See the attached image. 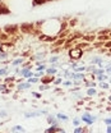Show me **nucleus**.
<instances>
[{
	"label": "nucleus",
	"instance_id": "42",
	"mask_svg": "<svg viewBox=\"0 0 111 133\" xmlns=\"http://www.w3.org/2000/svg\"><path fill=\"white\" fill-rule=\"evenodd\" d=\"M110 40H111V37H110Z\"/></svg>",
	"mask_w": 111,
	"mask_h": 133
},
{
	"label": "nucleus",
	"instance_id": "12",
	"mask_svg": "<svg viewBox=\"0 0 111 133\" xmlns=\"http://www.w3.org/2000/svg\"><path fill=\"white\" fill-rule=\"evenodd\" d=\"M52 1V0H32V5L33 6H38V5H44L45 3Z\"/></svg>",
	"mask_w": 111,
	"mask_h": 133
},
{
	"label": "nucleus",
	"instance_id": "41",
	"mask_svg": "<svg viewBox=\"0 0 111 133\" xmlns=\"http://www.w3.org/2000/svg\"><path fill=\"white\" fill-rule=\"evenodd\" d=\"M0 33H1V30H0Z\"/></svg>",
	"mask_w": 111,
	"mask_h": 133
},
{
	"label": "nucleus",
	"instance_id": "36",
	"mask_svg": "<svg viewBox=\"0 0 111 133\" xmlns=\"http://www.w3.org/2000/svg\"><path fill=\"white\" fill-rule=\"evenodd\" d=\"M105 123L106 124H111V119H105Z\"/></svg>",
	"mask_w": 111,
	"mask_h": 133
},
{
	"label": "nucleus",
	"instance_id": "3",
	"mask_svg": "<svg viewBox=\"0 0 111 133\" xmlns=\"http://www.w3.org/2000/svg\"><path fill=\"white\" fill-rule=\"evenodd\" d=\"M3 31L5 33H8L9 36H16L19 32V26L18 24H8L3 28Z\"/></svg>",
	"mask_w": 111,
	"mask_h": 133
},
{
	"label": "nucleus",
	"instance_id": "29",
	"mask_svg": "<svg viewBox=\"0 0 111 133\" xmlns=\"http://www.w3.org/2000/svg\"><path fill=\"white\" fill-rule=\"evenodd\" d=\"M6 115H8V113H6L5 110H1V111H0V118H5Z\"/></svg>",
	"mask_w": 111,
	"mask_h": 133
},
{
	"label": "nucleus",
	"instance_id": "38",
	"mask_svg": "<svg viewBox=\"0 0 111 133\" xmlns=\"http://www.w3.org/2000/svg\"><path fill=\"white\" fill-rule=\"evenodd\" d=\"M109 100H110V101H111V96H110V97H109Z\"/></svg>",
	"mask_w": 111,
	"mask_h": 133
},
{
	"label": "nucleus",
	"instance_id": "34",
	"mask_svg": "<svg viewBox=\"0 0 111 133\" xmlns=\"http://www.w3.org/2000/svg\"><path fill=\"white\" fill-rule=\"evenodd\" d=\"M101 88H109L106 83H101Z\"/></svg>",
	"mask_w": 111,
	"mask_h": 133
},
{
	"label": "nucleus",
	"instance_id": "5",
	"mask_svg": "<svg viewBox=\"0 0 111 133\" xmlns=\"http://www.w3.org/2000/svg\"><path fill=\"white\" fill-rule=\"evenodd\" d=\"M80 119H82L83 122H86L88 125H89V124H92V123H93V122L96 120L95 116H92L91 114H89V113H84V114L82 115V118H80Z\"/></svg>",
	"mask_w": 111,
	"mask_h": 133
},
{
	"label": "nucleus",
	"instance_id": "35",
	"mask_svg": "<svg viewBox=\"0 0 111 133\" xmlns=\"http://www.w3.org/2000/svg\"><path fill=\"white\" fill-rule=\"evenodd\" d=\"M72 84V82L70 81H66V82H64V86H70Z\"/></svg>",
	"mask_w": 111,
	"mask_h": 133
},
{
	"label": "nucleus",
	"instance_id": "19",
	"mask_svg": "<svg viewBox=\"0 0 111 133\" xmlns=\"http://www.w3.org/2000/svg\"><path fill=\"white\" fill-rule=\"evenodd\" d=\"M87 94H88V96H95L96 94H97V91L95 90V87H91V88H88Z\"/></svg>",
	"mask_w": 111,
	"mask_h": 133
},
{
	"label": "nucleus",
	"instance_id": "22",
	"mask_svg": "<svg viewBox=\"0 0 111 133\" xmlns=\"http://www.w3.org/2000/svg\"><path fill=\"white\" fill-rule=\"evenodd\" d=\"M106 79H107V76H105L103 73L102 74H98V81L102 82V81H106Z\"/></svg>",
	"mask_w": 111,
	"mask_h": 133
},
{
	"label": "nucleus",
	"instance_id": "9",
	"mask_svg": "<svg viewBox=\"0 0 111 133\" xmlns=\"http://www.w3.org/2000/svg\"><path fill=\"white\" fill-rule=\"evenodd\" d=\"M54 79H55V77H50V76H45V77H41V82L45 83V84H48V83L54 82Z\"/></svg>",
	"mask_w": 111,
	"mask_h": 133
},
{
	"label": "nucleus",
	"instance_id": "7",
	"mask_svg": "<svg viewBox=\"0 0 111 133\" xmlns=\"http://www.w3.org/2000/svg\"><path fill=\"white\" fill-rule=\"evenodd\" d=\"M9 13H10V9L4 3H0V16L1 14H9Z\"/></svg>",
	"mask_w": 111,
	"mask_h": 133
},
{
	"label": "nucleus",
	"instance_id": "17",
	"mask_svg": "<svg viewBox=\"0 0 111 133\" xmlns=\"http://www.w3.org/2000/svg\"><path fill=\"white\" fill-rule=\"evenodd\" d=\"M8 73H9V69H8L6 66H4V68H0V77L8 76Z\"/></svg>",
	"mask_w": 111,
	"mask_h": 133
},
{
	"label": "nucleus",
	"instance_id": "8",
	"mask_svg": "<svg viewBox=\"0 0 111 133\" xmlns=\"http://www.w3.org/2000/svg\"><path fill=\"white\" fill-rule=\"evenodd\" d=\"M56 65L55 64H52V66L51 68H46V70H45V73L46 74H48V76H54V74H56Z\"/></svg>",
	"mask_w": 111,
	"mask_h": 133
},
{
	"label": "nucleus",
	"instance_id": "4",
	"mask_svg": "<svg viewBox=\"0 0 111 133\" xmlns=\"http://www.w3.org/2000/svg\"><path fill=\"white\" fill-rule=\"evenodd\" d=\"M42 114H47V111L46 110H41V111H27V113H24V116L27 119H30V118L40 116V115H42Z\"/></svg>",
	"mask_w": 111,
	"mask_h": 133
},
{
	"label": "nucleus",
	"instance_id": "27",
	"mask_svg": "<svg viewBox=\"0 0 111 133\" xmlns=\"http://www.w3.org/2000/svg\"><path fill=\"white\" fill-rule=\"evenodd\" d=\"M101 62H102L101 58H93V59H92V63H93V64H96V63H101Z\"/></svg>",
	"mask_w": 111,
	"mask_h": 133
},
{
	"label": "nucleus",
	"instance_id": "10",
	"mask_svg": "<svg viewBox=\"0 0 111 133\" xmlns=\"http://www.w3.org/2000/svg\"><path fill=\"white\" fill-rule=\"evenodd\" d=\"M10 37H12V36H9L8 33H5L3 31V32L0 33V42H6V41L10 40Z\"/></svg>",
	"mask_w": 111,
	"mask_h": 133
},
{
	"label": "nucleus",
	"instance_id": "32",
	"mask_svg": "<svg viewBox=\"0 0 111 133\" xmlns=\"http://www.w3.org/2000/svg\"><path fill=\"white\" fill-rule=\"evenodd\" d=\"M14 79H16L14 77H12V78H5V82L8 83V82H9V81H14Z\"/></svg>",
	"mask_w": 111,
	"mask_h": 133
},
{
	"label": "nucleus",
	"instance_id": "21",
	"mask_svg": "<svg viewBox=\"0 0 111 133\" xmlns=\"http://www.w3.org/2000/svg\"><path fill=\"white\" fill-rule=\"evenodd\" d=\"M59 59H60V58H59L58 55H55V56H51V58H50V63H51V64H54V63L59 62Z\"/></svg>",
	"mask_w": 111,
	"mask_h": 133
},
{
	"label": "nucleus",
	"instance_id": "25",
	"mask_svg": "<svg viewBox=\"0 0 111 133\" xmlns=\"http://www.w3.org/2000/svg\"><path fill=\"white\" fill-rule=\"evenodd\" d=\"M47 88H48V84H45V83H44V84H41V86L38 87V90H40V91H44V90H47Z\"/></svg>",
	"mask_w": 111,
	"mask_h": 133
},
{
	"label": "nucleus",
	"instance_id": "39",
	"mask_svg": "<svg viewBox=\"0 0 111 133\" xmlns=\"http://www.w3.org/2000/svg\"><path fill=\"white\" fill-rule=\"evenodd\" d=\"M110 83H111V78H110Z\"/></svg>",
	"mask_w": 111,
	"mask_h": 133
},
{
	"label": "nucleus",
	"instance_id": "26",
	"mask_svg": "<svg viewBox=\"0 0 111 133\" xmlns=\"http://www.w3.org/2000/svg\"><path fill=\"white\" fill-rule=\"evenodd\" d=\"M79 123H80V119L79 118H75V119H73V124L77 127V125H79Z\"/></svg>",
	"mask_w": 111,
	"mask_h": 133
},
{
	"label": "nucleus",
	"instance_id": "13",
	"mask_svg": "<svg viewBox=\"0 0 111 133\" xmlns=\"http://www.w3.org/2000/svg\"><path fill=\"white\" fill-rule=\"evenodd\" d=\"M47 123L48 124H58V120H56V116L54 115H47Z\"/></svg>",
	"mask_w": 111,
	"mask_h": 133
},
{
	"label": "nucleus",
	"instance_id": "6",
	"mask_svg": "<svg viewBox=\"0 0 111 133\" xmlns=\"http://www.w3.org/2000/svg\"><path fill=\"white\" fill-rule=\"evenodd\" d=\"M45 132H47V133H50V132H64V129L60 128L58 124H50V128H47Z\"/></svg>",
	"mask_w": 111,
	"mask_h": 133
},
{
	"label": "nucleus",
	"instance_id": "24",
	"mask_svg": "<svg viewBox=\"0 0 111 133\" xmlns=\"http://www.w3.org/2000/svg\"><path fill=\"white\" fill-rule=\"evenodd\" d=\"M103 46H105L106 49H111V40H107V41L103 44Z\"/></svg>",
	"mask_w": 111,
	"mask_h": 133
},
{
	"label": "nucleus",
	"instance_id": "16",
	"mask_svg": "<svg viewBox=\"0 0 111 133\" xmlns=\"http://www.w3.org/2000/svg\"><path fill=\"white\" fill-rule=\"evenodd\" d=\"M23 62H24V59H23V58H18V59H16V60L12 63V66L20 65V64H23Z\"/></svg>",
	"mask_w": 111,
	"mask_h": 133
},
{
	"label": "nucleus",
	"instance_id": "2",
	"mask_svg": "<svg viewBox=\"0 0 111 133\" xmlns=\"http://www.w3.org/2000/svg\"><path fill=\"white\" fill-rule=\"evenodd\" d=\"M69 56L73 60H78V59H80L83 56V50L74 46V48H72V49L69 50Z\"/></svg>",
	"mask_w": 111,
	"mask_h": 133
},
{
	"label": "nucleus",
	"instance_id": "23",
	"mask_svg": "<svg viewBox=\"0 0 111 133\" xmlns=\"http://www.w3.org/2000/svg\"><path fill=\"white\" fill-rule=\"evenodd\" d=\"M46 68H47V66L45 65V64H38V66H37V70H38V72H41V70H46Z\"/></svg>",
	"mask_w": 111,
	"mask_h": 133
},
{
	"label": "nucleus",
	"instance_id": "33",
	"mask_svg": "<svg viewBox=\"0 0 111 133\" xmlns=\"http://www.w3.org/2000/svg\"><path fill=\"white\" fill-rule=\"evenodd\" d=\"M106 132H107V133H111V124H109V125H107V129H106Z\"/></svg>",
	"mask_w": 111,
	"mask_h": 133
},
{
	"label": "nucleus",
	"instance_id": "18",
	"mask_svg": "<svg viewBox=\"0 0 111 133\" xmlns=\"http://www.w3.org/2000/svg\"><path fill=\"white\" fill-rule=\"evenodd\" d=\"M87 127H79L77 125V128L74 129V133H80V132H88V129H86Z\"/></svg>",
	"mask_w": 111,
	"mask_h": 133
},
{
	"label": "nucleus",
	"instance_id": "40",
	"mask_svg": "<svg viewBox=\"0 0 111 133\" xmlns=\"http://www.w3.org/2000/svg\"><path fill=\"white\" fill-rule=\"evenodd\" d=\"M0 82H1V78H0Z\"/></svg>",
	"mask_w": 111,
	"mask_h": 133
},
{
	"label": "nucleus",
	"instance_id": "31",
	"mask_svg": "<svg viewBox=\"0 0 111 133\" xmlns=\"http://www.w3.org/2000/svg\"><path fill=\"white\" fill-rule=\"evenodd\" d=\"M54 83L55 84H60V83H63V81H61V78H58V79H54Z\"/></svg>",
	"mask_w": 111,
	"mask_h": 133
},
{
	"label": "nucleus",
	"instance_id": "37",
	"mask_svg": "<svg viewBox=\"0 0 111 133\" xmlns=\"http://www.w3.org/2000/svg\"><path fill=\"white\" fill-rule=\"evenodd\" d=\"M107 72H109V73H111V68H107Z\"/></svg>",
	"mask_w": 111,
	"mask_h": 133
},
{
	"label": "nucleus",
	"instance_id": "15",
	"mask_svg": "<svg viewBox=\"0 0 111 133\" xmlns=\"http://www.w3.org/2000/svg\"><path fill=\"white\" fill-rule=\"evenodd\" d=\"M10 132H24V128L22 125H14L13 128H10Z\"/></svg>",
	"mask_w": 111,
	"mask_h": 133
},
{
	"label": "nucleus",
	"instance_id": "20",
	"mask_svg": "<svg viewBox=\"0 0 111 133\" xmlns=\"http://www.w3.org/2000/svg\"><path fill=\"white\" fill-rule=\"evenodd\" d=\"M8 59V52H5V51H0V60L3 62V60H6Z\"/></svg>",
	"mask_w": 111,
	"mask_h": 133
},
{
	"label": "nucleus",
	"instance_id": "14",
	"mask_svg": "<svg viewBox=\"0 0 111 133\" xmlns=\"http://www.w3.org/2000/svg\"><path fill=\"white\" fill-rule=\"evenodd\" d=\"M56 119H58V120H61V122H68V120H69V116H66L65 114L59 113V114L56 115Z\"/></svg>",
	"mask_w": 111,
	"mask_h": 133
},
{
	"label": "nucleus",
	"instance_id": "11",
	"mask_svg": "<svg viewBox=\"0 0 111 133\" xmlns=\"http://www.w3.org/2000/svg\"><path fill=\"white\" fill-rule=\"evenodd\" d=\"M32 84L30 82H26V83H22V82H19V84L17 86V88L18 90H27V88H30Z\"/></svg>",
	"mask_w": 111,
	"mask_h": 133
},
{
	"label": "nucleus",
	"instance_id": "1",
	"mask_svg": "<svg viewBox=\"0 0 111 133\" xmlns=\"http://www.w3.org/2000/svg\"><path fill=\"white\" fill-rule=\"evenodd\" d=\"M19 31L22 33H26V35L33 33L36 31L34 23H23V24H20V26H19Z\"/></svg>",
	"mask_w": 111,
	"mask_h": 133
},
{
	"label": "nucleus",
	"instance_id": "28",
	"mask_svg": "<svg viewBox=\"0 0 111 133\" xmlns=\"http://www.w3.org/2000/svg\"><path fill=\"white\" fill-rule=\"evenodd\" d=\"M32 96H34L36 99H41V94L40 92H32Z\"/></svg>",
	"mask_w": 111,
	"mask_h": 133
},
{
	"label": "nucleus",
	"instance_id": "30",
	"mask_svg": "<svg viewBox=\"0 0 111 133\" xmlns=\"http://www.w3.org/2000/svg\"><path fill=\"white\" fill-rule=\"evenodd\" d=\"M6 87H8V86H6V84H5V83H1V84H0V91H1V92H3V91H4V90H5V88H6Z\"/></svg>",
	"mask_w": 111,
	"mask_h": 133
}]
</instances>
